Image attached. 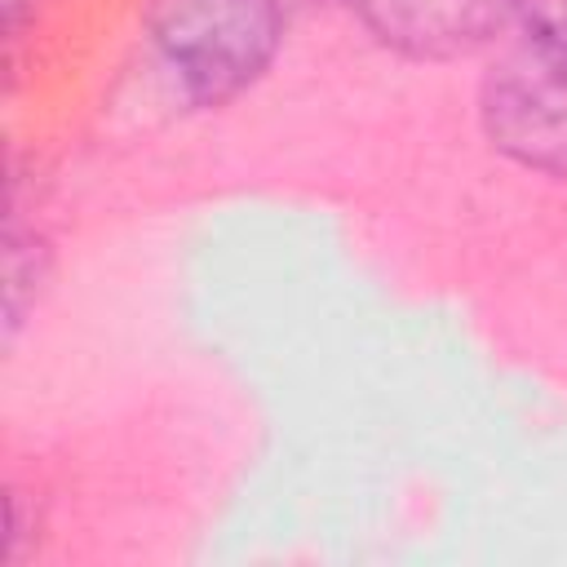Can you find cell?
Instances as JSON below:
<instances>
[{"label":"cell","instance_id":"obj_5","mask_svg":"<svg viewBox=\"0 0 567 567\" xmlns=\"http://www.w3.org/2000/svg\"><path fill=\"white\" fill-rule=\"evenodd\" d=\"M509 22L527 44L567 58V0H509Z\"/></svg>","mask_w":567,"mask_h":567},{"label":"cell","instance_id":"obj_3","mask_svg":"<svg viewBox=\"0 0 567 567\" xmlns=\"http://www.w3.org/2000/svg\"><path fill=\"white\" fill-rule=\"evenodd\" d=\"M346 13L390 53L456 62L487 49L509 22V0H341Z\"/></svg>","mask_w":567,"mask_h":567},{"label":"cell","instance_id":"obj_6","mask_svg":"<svg viewBox=\"0 0 567 567\" xmlns=\"http://www.w3.org/2000/svg\"><path fill=\"white\" fill-rule=\"evenodd\" d=\"M40 0H0V22H4V40H18L22 27L35 18Z\"/></svg>","mask_w":567,"mask_h":567},{"label":"cell","instance_id":"obj_1","mask_svg":"<svg viewBox=\"0 0 567 567\" xmlns=\"http://www.w3.org/2000/svg\"><path fill=\"white\" fill-rule=\"evenodd\" d=\"M284 35V0H142L151 62L195 111L244 97L275 66Z\"/></svg>","mask_w":567,"mask_h":567},{"label":"cell","instance_id":"obj_4","mask_svg":"<svg viewBox=\"0 0 567 567\" xmlns=\"http://www.w3.org/2000/svg\"><path fill=\"white\" fill-rule=\"evenodd\" d=\"M49 279V239L22 221V204L4 199V341L18 337L27 310Z\"/></svg>","mask_w":567,"mask_h":567},{"label":"cell","instance_id":"obj_2","mask_svg":"<svg viewBox=\"0 0 567 567\" xmlns=\"http://www.w3.org/2000/svg\"><path fill=\"white\" fill-rule=\"evenodd\" d=\"M478 124L518 168L567 177V58L527 40L496 58L478 89Z\"/></svg>","mask_w":567,"mask_h":567}]
</instances>
